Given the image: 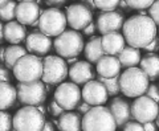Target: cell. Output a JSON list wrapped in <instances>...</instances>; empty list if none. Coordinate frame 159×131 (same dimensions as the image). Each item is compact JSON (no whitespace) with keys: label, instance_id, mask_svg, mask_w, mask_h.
Wrapping results in <instances>:
<instances>
[{"label":"cell","instance_id":"obj_3","mask_svg":"<svg viewBox=\"0 0 159 131\" xmlns=\"http://www.w3.org/2000/svg\"><path fill=\"white\" fill-rule=\"evenodd\" d=\"M117 123L105 106H93L82 117V131H116Z\"/></svg>","mask_w":159,"mask_h":131},{"label":"cell","instance_id":"obj_24","mask_svg":"<svg viewBox=\"0 0 159 131\" xmlns=\"http://www.w3.org/2000/svg\"><path fill=\"white\" fill-rule=\"evenodd\" d=\"M17 98L16 88L9 82H0V110L12 107Z\"/></svg>","mask_w":159,"mask_h":131},{"label":"cell","instance_id":"obj_36","mask_svg":"<svg viewBox=\"0 0 159 131\" xmlns=\"http://www.w3.org/2000/svg\"><path fill=\"white\" fill-rule=\"evenodd\" d=\"M49 110H51V113H52L53 117H60V115H61L64 111H65V110H64L61 106H60V105H58L54 99L52 101L51 103H49Z\"/></svg>","mask_w":159,"mask_h":131},{"label":"cell","instance_id":"obj_12","mask_svg":"<svg viewBox=\"0 0 159 131\" xmlns=\"http://www.w3.org/2000/svg\"><path fill=\"white\" fill-rule=\"evenodd\" d=\"M66 21L74 31H84L93 21V11L85 4L76 3L66 8Z\"/></svg>","mask_w":159,"mask_h":131},{"label":"cell","instance_id":"obj_45","mask_svg":"<svg viewBox=\"0 0 159 131\" xmlns=\"http://www.w3.org/2000/svg\"><path fill=\"white\" fill-rule=\"evenodd\" d=\"M4 40V24L0 21V43Z\"/></svg>","mask_w":159,"mask_h":131},{"label":"cell","instance_id":"obj_32","mask_svg":"<svg viewBox=\"0 0 159 131\" xmlns=\"http://www.w3.org/2000/svg\"><path fill=\"white\" fill-rule=\"evenodd\" d=\"M125 2L129 6V8H133V9H146V8H150V6L154 2H155V0H125Z\"/></svg>","mask_w":159,"mask_h":131},{"label":"cell","instance_id":"obj_2","mask_svg":"<svg viewBox=\"0 0 159 131\" xmlns=\"http://www.w3.org/2000/svg\"><path fill=\"white\" fill-rule=\"evenodd\" d=\"M150 79L141 68H127L119 75V89L129 98H138L146 93Z\"/></svg>","mask_w":159,"mask_h":131},{"label":"cell","instance_id":"obj_13","mask_svg":"<svg viewBox=\"0 0 159 131\" xmlns=\"http://www.w3.org/2000/svg\"><path fill=\"white\" fill-rule=\"evenodd\" d=\"M81 95H82L84 102L89 103L90 106H102L103 103H106L109 97L106 88L98 79L97 81L92 79V81H89L84 85V88L81 90Z\"/></svg>","mask_w":159,"mask_h":131},{"label":"cell","instance_id":"obj_27","mask_svg":"<svg viewBox=\"0 0 159 131\" xmlns=\"http://www.w3.org/2000/svg\"><path fill=\"white\" fill-rule=\"evenodd\" d=\"M25 54L27 49L21 45H9L8 48H6V53H4V64L7 65V68L12 69L13 65Z\"/></svg>","mask_w":159,"mask_h":131},{"label":"cell","instance_id":"obj_1","mask_svg":"<svg viewBox=\"0 0 159 131\" xmlns=\"http://www.w3.org/2000/svg\"><path fill=\"white\" fill-rule=\"evenodd\" d=\"M122 32L125 41L129 47L145 48L157 37V24L150 16L146 15H135L129 17L122 25Z\"/></svg>","mask_w":159,"mask_h":131},{"label":"cell","instance_id":"obj_28","mask_svg":"<svg viewBox=\"0 0 159 131\" xmlns=\"http://www.w3.org/2000/svg\"><path fill=\"white\" fill-rule=\"evenodd\" d=\"M16 2L8 0L3 7H0V20L4 21H12L15 19V12H16Z\"/></svg>","mask_w":159,"mask_h":131},{"label":"cell","instance_id":"obj_47","mask_svg":"<svg viewBox=\"0 0 159 131\" xmlns=\"http://www.w3.org/2000/svg\"><path fill=\"white\" fill-rule=\"evenodd\" d=\"M119 7H122V8H129V6L126 4L125 0H121V2H119Z\"/></svg>","mask_w":159,"mask_h":131},{"label":"cell","instance_id":"obj_44","mask_svg":"<svg viewBox=\"0 0 159 131\" xmlns=\"http://www.w3.org/2000/svg\"><path fill=\"white\" fill-rule=\"evenodd\" d=\"M41 131H56V130H54V126L52 124V122H45Z\"/></svg>","mask_w":159,"mask_h":131},{"label":"cell","instance_id":"obj_10","mask_svg":"<svg viewBox=\"0 0 159 131\" xmlns=\"http://www.w3.org/2000/svg\"><path fill=\"white\" fill-rule=\"evenodd\" d=\"M130 107H131V117L142 124L147 122H154L159 113L158 102L148 98L145 94L134 99Z\"/></svg>","mask_w":159,"mask_h":131},{"label":"cell","instance_id":"obj_21","mask_svg":"<svg viewBox=\"0 0 159 131\" xmlns=\"http://www.w3.org/2000/svg\"><path fill=\"white\" fill-rule=\"evenodd\" d=\"M60 131H81L82 130V117L80 113L66 111L60 115L57 120Z\"/></svg>","mask_w":159,"mask_h":131},{"label":"cell","instance_id":"obj_11","mask_svg":"<svg viewBox=\"0 0 159 131\" xmlns=\"http://www.w3.org/2000/svg\"><path fill=\"white\" fill-rule=\"evenodd\" d=\"M82 99L81 90L74 82H62L54 92V101L66 111L76 109Z\"/></svg>","mask_w":159,"mask_h":131},{"label":"cell","instance_id":"obj_50","mask_svg":"<svg viewBox=\"0 0 159 131\" xmlns=\"http://www.w3.org/2000/svg\"><path fill=\"white\" fill-rule=\"evenodd\" d=\"M17 2H23V0H17Z\"/></svg>","mask_w":159,"mask_h":131},{"label":"cell","instance_id":"obj_15","mask_svg":"<svg viewBox=\"0 0 159 131\" xmlns=\"http://www.w3.org/2000/svg\"><path fill=\"white\" fill-rule=\"evenodd\" d=\"M125 23L122 13L116 11H105L98 15L97 17V29L101 34L110 33V32H118L122 29V25Z\"/></svg>","mask_w":159,"mask_h":131},{"label":"cell","instance_id":"obj_14","mask_svg":"<svg viewBox=\"0 0 159 131\" xmlns=\"http://www.w3.org/2000/svg\"><path fill=\"white\" fill-rule=\"evenodd\" d=\"M40 15L41 12L36 0H23L17 3L15 17L23 25H37Z\"/></svg>","mask_w":159,"mask_h":131},{"label":"cell","instance_id":"obj_23","mask_svg":"<svg viewBox=\"0 0 159 131\" xmlns=\"http://www.w3.org/2000/svg\"><path fill=\"white\" fill-rule=\"evenodd\" d=\"M141 69L146 73L150 81H155L159 77V56L155 53H148L141 58Z\"/></svg>","mask_w":159,"mask_h":131},{"label":"cell","instance_id":"obj_42","mask_svg":"<svg viewBox=\"0 0 159 131\" xmlns=\"http://www.w3.org/2000/svg\"><path fill=\"white\" fill-rule=\"evenodd\" d=\"M45 3L49 4V6H62L64 3H66V0H45Z\"/></svg>","mask_w":159,"mask_h":131},{"label":"cell","instance_id":"obj_4","mask_svg":"<svg viewBox=\"0 0 159 131\" xmlns=\"http://www.w3.org/2000/svg\"><path fill=\"white\" fill-rule=\"evenodd\" d=\"M12 72L19 82H34L43 77V60L36 54H25L13 65Z\"/></svg>","mask_w":159,"mask_h":131},{"label":"cell","instance_id":"obj_8","mask_svg":"<svg viewBox=\"0 0 159 131\" xmlns=\"http://www.w3.org/2000/svg\"><path fill=\"white\" fill-rule=\"evenodd\" d=\"M17 99L25 106H39L47 97V88L41 81L19 82L16 86Z\"/></svg>","mask_w":159,"mask_h":131},{"label":"cell","instance_id":"obj_26","mask_svg":"<svg viewBox=\"0 0 159 131\" xmlns=\"http://www.w3.org/2000/svg\"><path fill=\"white\" fill-rule=\"evenodd\" d=\"M118 61L121 64V66L123 68H133V66H137V65L141 62V52L139 49L137 48H133V47H125L121 53L118 54Z\"/></svg>","mask_w":159,"mask_h":131},{"label":"cell","instance_id":"obj_33","mask_svg":"<svg viewBox=\"0 0 159 131\" xmlns=\"http://www.w3.org/2000/svg\"><path fill=\"white\" fill-rule=\"evenodd\" d=\"M148 16L157 25H159V0H155L148 8Z\"/></svg>","mask_w":159,"mask_h":131},{"label":"cell","instance_id":"obj_49","mask_svg":"<svg viewBox=\"0 0 159 131\" xmlns=\"http://www.w3.org/2000/svg\"><path fill=\"white\" fill-rule=\"evenodd\" d=\"M157 126H158V127H159V113H158V117H157Z\"/></svg>","mask_w":159,"mask_h":131},{"label":"cell","instance_id":"obj_48","mask_svg":"<svg viewBox=\"0 0 159 131\" xmlns=\"http://www.w3.org/2000/svg\"><path fill=\"white\" fill-rule=\"evenodd\" d=\"M8 2V0H0V7H3L4 6V4H6Z\"/></svg>","mask_w":159,"mask_h":131},{"label":"cell","instance_id":"obj_20","mask_svg":"<svg viewBox=\"0 0 159 131\" xmlns=\"http://www.w3.org/2000/svg\"><path fill=\"white\" fill-rule=\"evenodd\" d=\"M101 43H102V48L105 54L109 56H118L121 53V50L125 48V37L123 34L119 32H110V33H105L101 37Z\"/></svg>","mask_w":159,"mask_h":131},{"label":"cell","instance_id":"obj_16","mask_svg":"<svg viewBox=\"0 0 159 131\" xmlns=\"http://www.w3.org/2000/svg\"><path fill=\"white\" fill-rule=\"evenodd\" d=\"M53 43L51 41L47 34L41 32H32L25 37V47L32 54L36 56H44L48 54L52 49Z\"/></svg>","mask_w":159,"mask_h":131},{"label":"cell","instance_id":"obj_43","mask_svg":"<svg viewBox=\"0 0 159 131\" xmlns=\"http://www.w3.org/2000/svg\"><path fill=\"white\" fill-rule=\"evenodd\" d=\"M82 4H85V6L89 8V9H92V11H93V9L94 8H96V4H94V0H82Z\"/></svg>","mask_w":159,"mask_h":131},{"label":"cell","instance_id":"obj_39","mask_svg":"<svg viewBox=\"0 0 159 131\" xmlns=\"http://www.w3.org/2000/svg\"><path fill=\"white\" fill-rule=\"evenodd\" d=\"M90 105L86 103V102H80V105L77 106V110H78V113L80 114H86L89 110H90Z\"/></svg>","mask_w":159,"mask_h":131},{"label":"cell","instance_id":"obj_19","mask_svg":"<svg viewBox=\"0 0 159 131\" xmlns=\"http://www.w3.org/2000/svg\"><path fill=\"white\" fill-rule=\"evenodd\" d=\"M96 69H97V73L99 74V77L113 78V77L119 75V72H121V64H119L117 57L105 54V56L101 57L97 61Z\"/></svg>","mask_w":159,"mask_h":131},{"label":"cell","instance_id":"obj_17","mask_svg":"<svg viewBox=\"0 0 159 131\" xmlns=\"http://www.w3.org/2000/svg\"><path fill=\"white\" fill-rule=\"evenodd\" d=\"M69 77L72 82L77 85H85L94 78V72L92 69L90 62L88 61H77L74 62L69 69Z\"/></svg>","mask_w":159,"mask_h":131},{"label":"cell","instance_id":"obj_7","mask_svg":"<svg viewBox=\"0 0 159 131\" xmlns=\"http://www.w3.org/2000/svg\"><path fill=\"white\" fill-rule=\"evenodd\" d=\"M66 15L58 8H48L43 11L39 17L37 27L40 32L47 34L48 37H57L66 28Z\"/></svg>","mask_w":159,"mask_h":131},{"label":"cell","instance_id":"obj_9","mask_svg":"<svg viewBox=\"0 0 159 131\" xmlns=\"http://www.w3.org/2000/svg\"><path fill=\"white\" fill-rule=\"evenodd\" d=\"M68 75V66L62 57L47 56L43 60V77L41 79L48 85L61 84Z\"/></svg>","mask_w":159,"mask_h":131},{"label":"cell","instance_id":"obj_22","mask_svg":"<svg viewBox=\"0 0 159 131\" xmlns=\"http://www.w3.org/2000/svg\"><path fill=\"white\" fill-rule=\"evenodd\" d=\"M27 37L25 28L19 21H8L4 25V40L12 45H17Z\"/></svg>","mask_w":159,"mask_h":131},{"label":"cell","instance_id":"obj_40","mask_svg":"<svg viewBox=\"0 0 159 131\" xmlns=\"http://www.w3.org/2000/svg\"><path fill=\"white\" fill-rule=\"evenodd\" d=\"M96 29H97V25L92 21V23L89 24L85 29H84V34H86V36H90V34H94V32H96Z\"/></svg>","mask_w":159,"mask_h":131},{"label":"cell","instance_id":"obj_46","mask_svg":"<svg viewBox=\"0 0 159 131\" xmlns=\"http://www.w3.org/2000/svg\"><path fill=\"white\" fill-rule=\"evenodd\" d=\"M4 53H6V48H0V61L4 62Z\"/></svg>","mask_w":159,"mask_h":131},{"label":"cell","instance_id":"obj_6","mask_svg":"<svg viewBox=\"0 0 159 131\" xmlns=\"http://www.w3.org/2000/svg\"><path fill=\"white\" fill-rule=\"evenodd\" d=\"M53 45L60 57L70 58L77 57L82 52L85 43H84L82 34H80V32L72 29V31H64L61 34H58L54 38Z\"/></svg>","mask_w":159,"mask_h":131},{"label":"cell","instance_id":"obj_29","mask_svg":"<svg viewBox=\"0 0 159 131\" xmlns=\"http://www.w3.org/2000/svg\"><path fill=\"white\" fill-rule=\"evenodd\" d=\"M98 81L103 84V86L106 88L109 95H117L119 92H121V89H119V75H117V77H113V78L99 77Z\"/></svg>","mask_w":159,"mask_h":131},{"label":"cell","instance_id":"obj_30","mask_svg":"<svg viewBox=\"0 0 159 131\" xmlns=\"http://www.w3.org/2000/svg\"><path fill=\"white\" fill-rule=\"evenodd\" d=\"M119 2L121 0H94V4H96V8L105 12V11H114L119 6Z\"/></svg>","mask_w":159,"mask_h":131},{"label":"cell","instance_id":"obj_38","mask_svg":"<svg viewBox=\"0 0 159 131\" xmlns=\"http://www.w3.org/2000/svg\"><path fill=\"white\" fill-rule=\"evenodd\" d=\"M9 79H11L9 72L4 66H0V82H9Z\"/></svg>","mask_w":159,"mask_h":131},{"label":"cell","instance_id":"obj_34","mask_svg":"<svg viewBox=\"0 0 159 131\" xmlns=\"http://www.w3.org/2000/svg\"><path fill=\"white\" fill-rule=\"evenodd\" d=\"M146 95L148 98H151V99L155 101V102L159 103V86L155 85V84L148 85V88L146 90Z\"/></svg>","mask_w":159,"mask_h":131},{"label":"cell","instance_id":"obj_37","mask_svg":"<svg viewBox=\"0 0 159 131\" xmlns=\"http://www.w3.org/2000/svg\"><path fill=\"white\" fill-rule=\"evenodd\" d=\"M145 49L147 50V52H150V53H155V50H158V49H159V40L155 37V38H154L150 44L146 45Z\"/></svg>","mask_w":159,"mask_h":131},{"label":"cell","instance_id":"obj_31","mask_svg":"<svg viewBox=\"0 0 159 131\" xmlns=\"http://www.w3.org/2000/svg\"><path fill=\"white\" fill-rule=\"evenodd\" d=\"M12 130V117L7 111L0 110V131Z\"/></svg>","mask_w":159,"mask_h":131},{"label":"cell","instance_id":"obj_41","mask_svg":"<svg viewBox=\"0 0 159 131\" xmlns=\"http://www.w3.org/2000/svg\"><path fill=\"white\" fill-rule=\"evenodd\" d=\"M143 130H145V131H157V124L154 122L143 123Z\"/></svg>","mask_w":159,"mask_h":131},{"label":"cell","instance_id":"obj_35","mask_svg":"<svg viewBox=\"0 0 159 131\" xmlns=\"http://www.w3.org/2000/svg\"><path fill=\"white\" fill-rule=\"evenodd\" d=\"M122 131H145L143 130V124L139 123V122H131V120H129V122L123 126V130Z\"/></svg>","mask_w":159,"mask_h":131},{"label":"cell","instance_id":"obj_18","mask_svg":"<svg viewBox=\"0 0 159 131\" xmlns=\"http://www.w3.org/2000/svg\"><path fill=\"white\" fill-rule=\"evenodd\" d=\"M109 110L111 111L114 119H116L117 127L125 126L131 119V107L127 101L123 98H114L110 102Z\"/></svg>","mask_w":159,"mask_h":131},{"label":"cell","instance_id":"obj_25","mask_svg":"<svg viewBox=\"0 0 159 131\" xmlns=\"http://www.w3.org/2000/svg\"><path fill=\"white\" fill-rule=\"evenodd\" d=\"M84 53H85L88 62L97 64V61L99 58L105 56V52H103V48H102V43H101V37H94L88 44H85V47H84Z\"/></svg>","mask_w":159,"mask_h":131},{"label":"cell","instance_id":"obj_5","mask_svg":"<svg viewBox=\"0 0 159 131\" xmlns=\"http://www.w3.org/2000/svg\"><path fill=\"white\" fill-rule=\"evenodd\" d=\"M45 124V117L36 106L19 109L12 118L15 131H41Z\"/></svg>","mask_w":159,"mask_h":131}]
</instances>
